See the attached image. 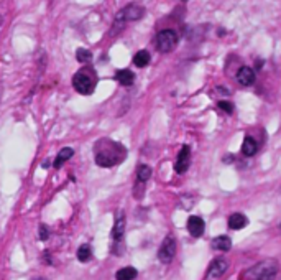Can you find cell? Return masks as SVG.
<instances>
[{
  "label": "cell",
  "mask_w": 281,
  "mask_h": 280,
  "mask_svg": "<svg viewBox=\"0 0 281 280\" xmlns=\"http://www.w3.org/2000/svg\"><path fill=\"white\" fill-rule=\"evenodd\" d=\"M276 274H278V264L275 260H263V262L246 269L239 280H271Z\"/></svg>",
  "instance_id": "7a4b0ae2"
},
{
  "label": "cell",
  "mask_w": 281,
  "mask_h": 280,
  "mask_svg": "<svg viewBox=\"0 0 281 280\" xmlns=\"http://www.w3.org/2000/svg\"><path fill=\"white\" fill-rule=\"evenodd\" d=\"M91 255H92L91 247H89L87 244H84L77 249V259L81 260V262H87V260L91 259Z\"/></svg>",
  "instance_id": "ffe728a7"
},
{
  "label": "cell",
  "mask_w": 281,
  "mask_h": 280,
  "mask_svg": "<svg viewBox=\"0 0 281 280\" xmlns=\"http://www.w3.org/2000/svg\"><path fill=\"white\" fill-rule=\"evenodd\" d=\"M175 252H176V242L171 236H168V238L163 240L160 250H158V257H160L161 262L168 264V262H171L173 257H175Z\"/></svg>",
  "instance_id": "8992f818"
},
{
  "label": "cell",
  "mask_w": 281,
  "mask_h": 280,
  "mask_svg": "<svg viewBox=\"0 0 281 280\" xmlns=\"http://www.w3.org/2000/svg\"><path fill=\"white\" fill-rule=\"evenodd\" d=\"M137 277V270L133 267H123L117 272V280H133Z\"/></svg>",
  "instance_id": "ac0fdd59"
},
{
  "label": "cell",
  "mask_w": 281,
  "mask_h": 280,
  "mask_svg": "<svg viewBox=\"0 0 281 280\" xmlns=\"http://www.w3.org/2000/svg\"><path fill=\"white\" fill-rule=\"evenodd\" d=\"M256 150H258V144H256V140L253 137H245L244 144H242V154L245 157H253L256 154Z\"/></svg>",
  "instance_id": "8fae6325"
},
{
  "label": "cell",
  "mask_w": 281,
  "mask_h": 280,
  "mask_svg": "<svg viewBox=\"0 0 281 280\" xmlns=\"http://www.w3.org/2000/svg\"><path fill=\"white\" fill-rule=\"evenodd\" d=\"M189 160H191V150L189 147H182L179 150V154H177V159L175 161V170L177 173H184V171L189 168Z\"/></svg>",
  "instance_id": "52a82bcc"
},
{
  "label": "cell",
  "mask_w": 281,
  "mask_h": 280,
  "mask_svg": "<svg viewBox=\"0 0 281 280\" xmlns=\"http://www.w3.org/2000/svg\"><path fill=\"white\" fill-rule=\"evenodd\" d=\"M133 63H135V66H138V68L148 66V63H150V53L145 50H140L138 53H135V56H133Z\"/></svg>",
  "instance_id": "2e32d148"
},
{
  "label": "cell",
  "mask_w": 281,
  "mask_h": 280,
  "mask_svg": "<svg viewBox=\"0 0 281 280\" xmlns=\"http://www.w3.org/2000/svg\"><path fill=\"white\" fill-rule=\"evenodd\" d=\"M72 155H74V150H72V149H69V147H66V149H63V150L58 154L56 160H54V168H59V166H61L66 160L71 159Z\"/></svg>",
  "instance_id": "e0dca14e"
},
{
  "label": "cell",
  "mask_w": 281,
  "mask_h": 280,
  "mask_svg": "<svg viewBox=\"0 0 281 280\" xmlns=\"http://www.w3.org/2000/svg\"><path fill=\"white\" fill-rule=\"evenodd\" d=\"M49 238V231H48V228L44 224H41L39 226V239L41 240H46Z\"/></svg>",
  "instance_id": "603a6c76"
},
{
  "label": "cell",
  "mask_w": 281,
  "mask_h": 280,
  "mask_svg": "<svg viewBox=\"0 0 281 280\" xmlns=\"http://www.w3.org/2000/svg\"><path fill=\"white\" fill-rule=\"evenodd\" d=\"M94 159L99 166L110 168L122 163L127 159V149L122 144L110 139H101L94 145Z\"/></svg>",
  "instance_id": "6da1fadb"
},
{
  "label": "cell",
  "mask_w": 281,
  "mask_h": 280,
  "mask_svg": "<svg viewBox=\"0 0 281 280\" xmlns=\"http://www.w3.org/2000/svg\"><path fill=\"white\" fill-rule=\"evenodd\" d=\"M212 247L217 250H229L232 247V240L227 236H219V238L212 240Z\"/></svg>",
  "instance_id": "9a60e30c"
},
{
  "label": "cell",
  "mask_w": 281,
  "mask_h": 280,
  "mask_svg": "<svg viewBox=\"0 0 281 280\" xmlns=\"http://www.w3.org/2000/svg\"><path fill=\"white\" fill-rule=\"evenodd\" d=\"M76 55H77V61H79V63H89V61L92 60L91 51L82 50V48H79V50L76 51Z\"/></svg>",
  "instance_id": "44dd1931"
},
{
  "label": "cell",
  "mask_w": 281,
  "mask_h": 280,
  "mask_svg": "<svg viewBox=\"0 0 281 280\" xmlns=\"http://www.w3.org/2000/svg\"><path fill=\"white\" fill-rule=\"evenodd\" d=\"M156 50L160 53H170L176 48L177 45V33L171 28H166V30H161L156 35L155 40Z\"/></svg>",
  "instance_id": "277c9868"
},
{
  "label": "cell",
  "mask_w": 281,
  "mask_h": 280,
  "mask_svg": "<svg viewBox=\"0 0 281 280\" xmlns=\"http://www.w3.org/2000/svg\"><path fill=\"white\" fill-rule=\"evenodd\" d=\"M36 280H44V279H36Z\"/></svg>",
  "instance_id": "cb8c5ba5"
},
{
  "label": "cell",
  "mask_w": 281,
  "mask_h": 280,
  "mask_svg": "<svg viewBox=\"0 0 281 280\" xmlns=\"http://www.w3.org/2000/svg\"><path fill=\"white\" fill-rule=\"evenodd\" d=\"M115 80L120 82L122 86H130L133 80H135V75L130 70H120L115 73Z\"/></svg>",
  "instance_id": "5bb4252c"
},
{
  "label": "cell",
  "mask_w": 281,
  "mask_h": 280,
  "mask_svg": "<svg viewBox=\"0 0 281 280\" xmlns=\"http://www.w3.org/2000/svg\"><path fill=\"white\" fill-rule=\"evenodd\" d=\"M217 106H219L224 112H227V114H232V112H234V104L229 101H219V104Z\"/></svg>",
  "instance_id": "7402d4cb"
},
{
  "label": "cell",
  "mask_w": 281,
  "mask_h": 280,
  "mask_svg": "<svg viewBox=\"0 0 281 280\" xmlns=\"http://www.w3.org/2000/svg\"><path fill=\"white\" fill-rule=\"evenodd\" d=\"M246 224H248V219H246L245 214L234 213L229 218V228L230 229H244Z\"/></svg>",
  "instance_id": "7c38bea8"
},
{
  "label": "cell",
  "mask_w": 281,
  "mask_h": 280,
  "mask_svg": "<svg viewBox=\"0 0 281 280\" xmlns=\"http://www.w3.org/2000/svg\"><path fill=\"white\" fill-rule=\"evenodd\" d=\"M151 176V168L148 165H140L137 170V180L140 181V183H145V181L150 180Z\"/></svg>",
  "instance_id": "d6986e66"
},
{
  "label": "cell",
  "mask_w": 281,
  "mask_h": 280,
  "mask_svg": "<svg viewBox=\"0 0 281 280\" xmlns=\"http://www.w3.org/2000/svg\"><path fill=\"white\" fill-rule=\"evenodd\" d=\"M227 267H229V264H227V260L225 259H215L214 262L211 264V267H209V272H207V279L209 280H214V279H219L222 274L225 272Z\"/></svg>",
  "instance_id": "ba28073f"
},
{
  "label": "cell",
  "mask_w": 281,
  "mask_h": 280,
  "mask_svg": "<svg viewBox=\"0 0 281 280\" xmlns=\"http://www.w3.org/2000/svg\"><path fill=\"white\" fill-rule=\"evenodd\" d=\"M145 15V8L137 5V3H132V5H127L123 10H120L115 15V27H123L125 22H132V20H140V18Z\"/></svg>",
  "instance_id": "5b68a950"
},
{
  "label": "cell",
  "mask_w": 281,
  "mask_h": 280,
  "mask_svg": "<svg viewBox=\"0 0 281 280\" xmlns=\"http://www.w3.org/2000/svg\"><path fill=\"white\" fill-rule=\"evenodd\" d=\"M72 86L79 94L89 96L96 89V73L91 68H84L72 76Z\"/></svg>",
  "instance_id": "3957f363"
},
{
  "label": "cell",
  "mask_w": 281,
  "mask_h": 280,
  "mask_svg": "<svg viewBox=\"0 0 281 280\" xmlns=\"http://www.w3.org/2000/svg\"><path fill=\"white\" fill-rule=\"evenodd\" d=\"M123 231H125V214H123V213H118L117 221H115V226H113V231H112L113 239H115V240H120L122 236H123Z\"/></svg>",
  "instance_id": "4fadbf2b"
},
{
  "label": "cell",
  "mask_w": 281,
  "mask_h": 280,
  "mask_svg": "<svg viewBox=\"0 0 281 280\" xmlns=\"http://www.w3.org/2000/svg\"><path fill=\"white\" fill-rule=\"evenodd\" d=\"M256 76L255 71L248 66H242L239 71H237V81L240 82L242 86H251L255 82Z\"/></svg>",
  "instance_id": "30bf717a"
},
{
  "label": "cell",
  "mask_w": 281,
  "mask_h": 280,
  "mask_svg": "<svg viewBox=\"0 0 281 280\" xmlns=\"http://www.w3.org/2000/svg\"><path fill=\"white\" fill-rule=\"evenodd\" d=\"M204 219L199 218V216H191L189 219H187V231L191 233V236H194V238H201L202 234H204Z\"/></svg>",
  "instance_id": "9c48e42d"
}]
</instances>
